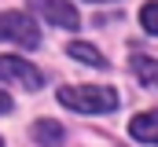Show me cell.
<instances>
[{
	"label": "cell",
	"mask_w": 158,
	"mask_h": 147,
	"mask_svg": "<svg viewBox=\"0 0 158 147\" xmlns=\"http://www.w3.org/2000/svg\"><path fill=\"white\" fill-rule=\"evenodd\" d=\"M0 40L19 44V48H37L40 44L37 22H33L26 11H4V15H0Z\"/></svg>",
	"instance_id": "cell-2"
},
{
	"label": "cell",
	"mask_w": 158,
	"mask_h": 147,
	"mask_svg": "<svg viewBox=\"0 0 158 147\" xmlns=\"http://www.w3.org/2000/svg\"><path fill=\"white\" fill-rule=\"evenodd\" d=\"M132 74H136L143 85L158 88V59H147V55H132Z\"/></svg>",
	"instance_id": "cell-6"
},
{
	"label": "cell",
	"mask_w": 158,
	"mask_h": 147,
	"mask_svg": "<svg viewBox=\"0 0 158 147\" xmlns=\"http://www.w3.org/2000/svg\"><path fill=\"white\" fill-rule=\"evenodd\" d=\"M140 22H143V30H147V33H158V0L143 4V11H140Z\"/></svg>",
	"instance_id": "cell-9"
},
{
	"label": "cell",
	"mask_w": 158,
	"mask_h": 147,
	"mask_svg": "<svg viewBox=\"0 0 158 147\" xmlns=\"http://www.w3.org/2000/svg\"><path fill=\"white\" fill-rule=\"evenodd\" d=\"M0 147H4V144H0Z\"/></svg>",
	"instance_id": "cell-11"
},
{
	"label": "cell",
	"mask_w": 158,
	"mask_h": 147,
	"mask_svg": "<svg viewBox=\"0 0 158 147\" xmlns=\"http://www.w3.org/2000/svg\"><path fill=\"white\" fill-rule=\"evenodd\" d=\"M11 110V99H7V92H0V114H7Z\"/></svg>",
	"instance_id": "cell-10"
},
{
	"label": "cell",
	"mask_w": 158,
	"mask_h": 147,
	"mask_svg": "<svg viewBox=\"0 0 158 147\" xmlns=\"http://www.w3.org/2000/svg\"><path fill=\"white\" fill-rule=\"evenodd\" d=\"M33 140L37 144H59V140H66V129L59 121H37L33 125Z\"/></svg>",
	"instance_id": "cell-7"
},
{
	"label": "cell",
	"mask_w": 158,
	"mask_h": 147,
	"mask_svg": "<svg viewBox=\"0 0 158 147\" xmlns=\"http://www.w3.org/2000/svg\"><path fill=\"white\" fill-rule=\"evenodd\" d=\"M0 81H15L22 88H40L44 85V74L37 66H30L26 59H15V55H0Z\"/></svg>",
	"instance_id": "cell-3"
},
{
	"label": "cell",
	"mask_w": 158,
	"mask_h": 147,
	"mask_svg": "<svg viewBox=\"0 0 158 147\" xmlns=\"http://www.w3.org/2000/svg\"><path fill=\"white\" fill-rule=\"evenodd\" d=\"M59 103L81 114H107L118 107V92L114 88H99V85H66L59 88Z\"/></svg>",
	"instance_id": "cell-1"
},
{
	"label": "cell",
	"mask_w": 158,
	"mask_h": 147,
	"mask_svg": "<svg viewBox=\"0 0 158 147\" xmlns=\"http://www.w3.org/2000/svg\"><path fill=\"white\" fill-rule=\"evenodd\" d=\"M70 55L81 59V63H92V66H103V52H96L92 44H85V40H74L70 44Z\"/></svg>",
	"instance_id": "cell-8"
},
{
	"label": "cell",
	"mask_w": 158,
	"mask_h": 147,
	"mask_svg": "<svg viewBox=\"0 0 158 147\" xmlns=\"http://www.w3.org/2000/svg\"><path fill=\"white\" fill-rule=\"evenodd\" d=\"M129 132L143 144H158V110H147V114H136L129 121Z\"/></svg>",
	"instance_id": "cell-5"
},
{
	"label": "cell",
	"mask_w": 158,
	"mask_h": 147,
	"mask_svg": "<svg viewBox=\"0 0 158 147\" xmlns=\"http://www.w3.org/2000/svg\"><path fill=\"white\" fill-rule=\"evenodd\" d=\"M30 7L44 15L48 22H55V26H63V30H77V11H74V4H66V0H30Z\"/></svg>",
	"instance_id": "cell-4"
}]
</instances>
